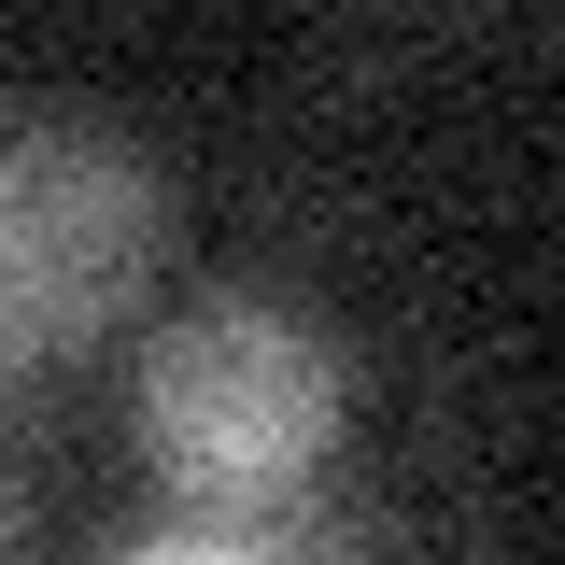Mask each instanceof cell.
<instances>
[{
	"mask_svg": "<svg viewBox=\"0 0 565 565\" xmlns=\"http://www.w3.org/2000/svg\"><path fill=\"white\" fill-rule=\"evenodd\" d=\"M340 438V340L297 311V297H199L156 367H141V452L170 509L141 523L156 552H199V537H311V467Z\"/></svg>",
	"mask_w": 565,
	"mask_h": 565,
	"instance_id": "cell-1",
	"label": "cell"
},
{
	"mask_svg": "<svg viewBox=\"0 0 565 565\" xmlns=\"http://www.w3.org/2000/svg\"><path fill=\"white\" fill-rule=\"evenodd\" d=\"M156 269V170L85 114H0V382H43Z\"/></svg>",
	"mask_w": 565,
	"mask_h": 565,
	"instance_id": "cell-2",
	"label": "cell"
},
{
	"mask_svg": "<svg viewBox=\"0 0 565 565\" xmlns=\"http://www.w3.org/2000/svg\"><path fill=\"white\" fill-rule=\"evenodd\" d=\"M0 537H14V481H0Z\"/></svg>",
	"mask_w": 565,
	"mask_h": 565,
	"instance_id": "cell-3",
	"label": "cell"
}]
</instances>
